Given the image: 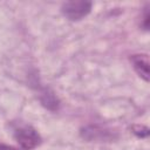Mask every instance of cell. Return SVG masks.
Returning <instances> with one entry per match:
<instances>
[{"label": "cell", "mask_w": 150, "mask_h": 150, "mask_svg": "<svg viewBox=\"0 0 150 150\" xmlns=\"http://www.w3.org/2000/svg\"><path fill=\"white\" fill-rule=\"evenodd\" d=\"M14 137L23 150H33L41 143L40 135L34 128L29 125H22L16 128L14 130Z\"/></svg>", "instance_id": "obj_1"}, {"label": "cell", "mask_w": 150, "mask_h": 150, "mask_svg": "<svg viewBox=\"0 0 150 150\" xmlns=\"http://www.w3.org/2000/svg\"><path fill=\"white\" fill-rule=\"evenodd\" d=\"M91 9L90 1H68L62 5V13L71 21H77L84 18Z\"/></svg>", "instance_id": "obj_2"}, {"label": "cell", "mask_w": 150, "mask_h": 150, "mask_svg": "<svg viewBox=\"0 0 150 150\" xmlns=\"http://www.w3.org/2000/svg\"><path fill=\"white\" fill-rule=\"evenodd\" d=\"M131 62L137 74L145 81H149V59L146 54H136L131 56Z\"/></svg>", "instance_id": "obj_3"}, {"label": "cell", "mask_w": 150, "mask_h": 150, "mask_svg": "<svg viewBox=\"0 0 150 150\" xmlns=\"http://www.w3.org/2000/svg\"><path fill=\"white\" fill-rule=\"evenodd\" d=\"M0 150H21V149L15 148V146H12V145L4 144V143H0Z\"/></svg>", "instance_id": "obj_4"}]
</instances>
